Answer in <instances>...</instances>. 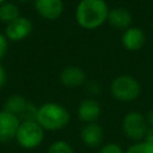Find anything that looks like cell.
I'll return each instance as SVG.
<instances>
[{
    "label": "cell",
    "mask_w": 153,
    "mask_h": 153,
    "mask_svg": "<svg viewBox=\"0 0 153 153\" xmlns=\"http://www.w3.org/2000/svg\"><path fill=\"white\" fill-rule=\"evenodd\" d=\"M109 11L105 0H80L75 8V20L82 29L93 30L108 20Z\"/></svg>",
    "instance_id": "cell-1"
},
{
    "label": "cell",
    "mask_w": 153,
    "mask_h": 153,
    "mask_svg": "<svg viewBox=\"0 0 153 153\" xmlns=\"http://www.w3.org/2000/svg\"><path fill=\"white\" fill-rule=\"evenodd\" d=\"M36 121L44 131H59L68 126L71 114L63 105L55 102H48L37 109Z\"/></svg>",
    "instance_id": "cell-2"
},
{
    "label": "cell",
    "mask_w": 153,
    "mask_h": 153,
    "mask_svg": "<svg viewBox=\"0 0 153 153\" xmlns=\"http://www.w3.org/2000/svg\"><path fill=\"white\" fill-rule=\"evenodd\" d=\"M111 96L120 102H133L141 93L140 82L131 75L121 74L110 84Z\"/></svg>",
    "instance_id": "cell-3"
},
{
    "label": "cell",
    "mask_w": 153,
    "mask_h": 153,
    "mask_svg": "<svg viewBox=\"0 0 153 153\" xmlns=\"http://www.w3.org/2000/svg\"><path fill=\"white\" fill-rule=\"evenodd\" d=\"M121 128L124 136L128 140L133 142H139L145 140L149 126L147 123L146 116H143L140 111L134 110V111L127 112L123 116Z\"/></svg>",
    "instance_id": "cell-4"
},
{
    "label": "cell",
    "mask_w": 153,
    "mask_h": 153,
    "mask_svg": "<svg viewBox=\"0 0 153 153\" xmlns=\"http://www.w3.org/2000/svg\"><path fill=\"white\" fill-rule=\"evenodd\" d=\"M44 140V129L37 121H22L16 135L17 143L24 149H35Z\"/></svg>",
    "instance_id": "cell-5"
},
{
    "label": "cell",
    "mask_w": 153,
    "mask_h": 153,
    "mask_svg": "<svg viewBox=\"0 0 153 153\" xmlns=\"http://www.w3.org/2000/svg\"><path fill=\"white\" fill-rule=\"evenodd\" d=\"M20 118L16 115H12L7 111H0V142L7 143L16 139Z\"/></svg>",
    "instance_id": "cell-6"
},
{
    "label": "cell",
    "mask_w": 153,
    "mask_h": 153,
    "mask_svg": "<svg viewBox=\"0 0 153 153\" xmlns=\"http://www.w3.org/2000/svg\"><path fill=\"white\" fill-rule=\"evenodd\" d=\"M80 140L88 148L100 147L104 140V130L102 126L97 122L84 124L80 130Z\"/></svg>",
    "instance_id": "cell-7"
},
{
    "label": "cell",
    "mask_w": 153,
    "mask_h": 153,
    "mask_svg": "<svg viewBox=\"0 0 153 153\" xmlns=\"http://www.w3.org/2000/svg\"><path fill=\"white\" fill-rule=\"evenodd\" d=\"M36 12L44 19H59L63 12L62 0H33Z\"/></svg>",
    "instance_id": "cell-8"
},
{
    "label": "cell",
    "mask_w": 153,
    "mask_h": 153,
    "mask_svg": "<svg viewBox=\"0 0 153 153\" xmlns=\"http://www.w3.org/2000/svg\"><path fill=\"white\" fill-rule=\"evenodd\" d=\"M76 114H78L79 120L81 122H84L85 124L86 123H94L100 117L102 108H100V104L96 99L85 98L79 103Z\"/></svg>",
    "instance_id": "cell-9"
},
{
    "label": "cell",
    "mask_w": 153,
    "mask_h": 153,
    "mask_svg": "<svg viewBox=\"0 0 153 153\" xmlns=\"http://www.w3.org/2000/svg\"><path fill=\"white\" fill-rule=\"evenodd\" d=\"M31 31H32V23L25 17H19L16 20L8 23L5 29L6 37L16 42L26 38L31 33Z\"/></svg>",
    "instance_id": "cell-10"
},
{
    "label": "cell",
    "mask_w": 153,
    "mask_h": 153,
    "mask_svg": "<svg viewBox=\"0 0 153 153\" xmlns=\"http://www.w3.org/2000/svg\"><path fill=\"white\" fill-rule=\"evenodd\" d=\"M59 79L63 86L68 88H75L85 84L86 73L78 66H67L60 72Z\"/></svg>",
    "instance_id": "cell-11"
},
{
    "label": "cell",
    "mask_w": 153,
    "mask_h": 153,
    "mask_svg": "<svg viewBox=\"0 0 153 153\" xmlns=\"http://www.w3.org/2000/svg\"><path fill=\"white\" fill-rule=\"evenodd\" d=\"M146 42V35L145 32L136 26H130L129 29L124 30L121 43L124 47V49L129 51H137L140 50Z\"/></svg>",
    "instance_id": "cell-12"
},
{
    "label": "cell",
    "mask_w": 153,
    "mask_h": 153,
    "mask_svg": "<svg viewBox=\"0 0 153 153\" xmlns=\"http://www.w3.org/2000/svg\"><path fill=\"white\" fill-rule=\"evenodd\" d=\"M106 22L114 29L124 31V30L130 27L131 22H133V17H131V13L127 8H124V7H115V8H111L109 11Z\"/></svg>",
    "instance_id": "cell-13"
},
{
    "label": "cell",
    "mask_w": 153,
    "mask_h": 153,
    "mask_svg": "<svg viewBox=\"0 0 153 153\" xmlns=\"http://www.w3.org/2000/svg\"><path fill=\"white\" fill-rule=\"evenodd\" d=\"M29 102L20 94H12L11 97H8L5 103H4V111H7L12 115H16L20 118V116L23 115V112L25 111L26 106H27Z\"/></svg>",
    "instance_id": "cell-14"
},
{
    "label": "cell",
    "mask_w": 153,
    "mask_h": 153,
    "mask_svg": "<svg viewBox=\"0 0 153 153\" xmlns=\"http://www.w3.org/2000/svg\"><path fill=\"white\" fill-rule=\"evenodd\" d=\"M19 17V8L13 2H4L0 6V22L8 24Z\"/></svg>",
    "instance_id": "cell-15"
},
{
    "label": "cell",
    "mask_w": 153,
    "mask_h": 153,
    "mask_svg": "<svg viewBox=\"0 0 153 153\" xmlns=\"http://www.w3.org/2000/svg\"><path fill=\"white\" fill-rule=\"evenodd\" d=\"M47 153H75V151L67 141L56 140L49 145Z\"/></svg>",
    "instance_id": "cell-16"
},
{
    "label": "cell",
    "mask_w": 153,
    "mask_h": 153,
    "mask_svg": "<svg viewBox=\"0 0 153 153\" xmlns=\"http://www.w3.org/2000/svg\"><path fill=\"white\" fill-rule=\"evenodd\" d=\"M124 153H153V143L146 140L134 142L124 151Z\"/></svg>",
    "instance_id": "cell-17"
},
{
    "label": "cell",
    "mask_w": 153,
    "mask_h": 153,
    "mask_svg": "<svg viewBox=\"0 0 153 153\" xmlns=\"http://www.w3.org/2000/svg\"><path fill=\"white\" fill-rule=\"evenodd\" d=\"M98 153H124V149L116 142H108L99 147Z\"/></svg>",
    "instance_id": "cell-18"
},
{
    "label": "cell",
    "mask_w": 153,
    "mask_h": 153,
    "mask_svg": "<svg viewBox=\"0 0 153 153\" xmlns=\"http://www.w3.org/2000/svg\"><path fill=\"white\" fill-rule=\"evenodd\" d=\"M6 51H7V37L0 33V60L4 57Z\"/></svg>",
    "instance_id": "cell-19"
},
{
    "label": "cell",
    "mask_w": 153,
    "mask_h": 153,
    "mask_svg": "<svg viewBox=\"0 0 153 153\" xmlns=\"http://www.w3.org/2000/svg\"><path fill=\"white\" fill-rule=\"evenodd\" d=\"M6 72H5V68L0 65V88L5 85V82H6Z\"/></svg>",
    "instance_id": "cell-20"
},
{
    "label": "cell",
    "mask_w": 153,
    "mask_h": 153,
    "mask_svg": "<svg viewBox=\"0 0 153 153\" xmlns=\"http://www.w3.org/2000/svg\"><path fill=\"white\" fill-rule=\"evenodd\" d=\"M145 140L148 141V142H151V143H153V127H149V128H148Z\"/></svg>",
    "instance_id": "cell-21"
},
{
    "label": "cell",
    "mask_w": 153,
    "mask_h": 153,
    "mask_svg": "<svg viewBox=\"0 0 153 153\" xmlns=\"http://www.w3.org/2000/svg\"><path fill=\"white\" fill-rule=\"evenodd\" d=\"M146 118H147V123H148V126H149V127H153V109L148 111Z\"/></svg>",
    "instance_id": "cell-22"
},
{
    "label": "cell",
    "mask_w": 153,
    "mask_h": 153,
    "mask_svg": "<svg viewBox=\"0 0 153 153\" xmlns=\"http://www.w3.org/2000/svg\"><path fill=\"white\" fill-rule=\"evenodd\" d=\"M18 1H20V2H29V1H31V0H18Z\"/></svg>",
    "instance_id": "cell-23"
},
{
    "label": "cell",
    "mask_w": 153,
    "mask_h": 153,
    "mask_svg": "<svg viewBox=\"0 0 153 153\" xmlns=\"http://www.w3.org/2000/svg\"><path fill=\"white\" fill-rule=\"evenodd\" d=\"M4 2H6V1H5V0H0V6H1Z\"/></svg>",
    "instance_id": "cell-24"
},
{
    "label": "cell",
    "mask_w": 153,
    "mask_h": 153,
    "mask_svg": "<svg viewBox=\"0 0 153 153\" xmlns=\"http://www.w3.org/2000/svg\"><path fill=\"white\" fill-rule=\"evenodd\" d=\"M6 153H17V152H6Z\"/></svg>",
    "instance_id": "cell-25"
}]
</instances>
